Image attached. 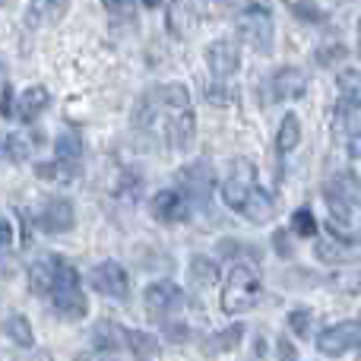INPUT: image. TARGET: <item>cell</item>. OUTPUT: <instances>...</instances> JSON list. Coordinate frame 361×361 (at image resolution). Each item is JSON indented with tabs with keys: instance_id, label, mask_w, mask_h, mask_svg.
Instances as JSON below:
<instances>
[{
	"instance_id": "6da1fadb",
	"label": "cell",
	"mask_w": 361,
	"mask_h": 361,
	"mask_svg": "<svg viewBox=\"0 0 361 361\" xmlns=\"http://www.w3.org/2000/svg\"><path fill=\"white\" fill-rule=\"evenodd\" d=\"M133 130L159 140L169 149H187L197 137V114H193L187 86L169 82L140 95L133 105Z\"/></svg>"
},
{
	"instance_id": "7a4b0ae2",
	"label": "cell",
	"mask_w": 361,
	"mask_h": 361,
	"mask_svg": "<svg viewBox=\"0 0 361 361\" xmlns=\"http://www.w3.org/2000/svg\"><path fill=\"white\" fill-rule=\"evenodd\" d=\"M222 200L228 209L244 216L254 225H267L276 216V203L260 184H257V169L250 159H238L231 165V175L222 184Z\"/></svg>"
},
{
	"instance_id": "3957f363",
	"label": "cell",
	"mask_w": 361,
	"mask_h": 361,
	"mask_svg": "<svg viewBox=\"0 0 361 361\" xmlns=\"http://www.w3.org/2000/svg\"><path fill=\"white\" fill-rule=\"evenodd\" d=\"M260 292H263V276H260V267L254 260H238L231 267L228 279H225V288H222V311L228 317H238V314H247L250 307H257L260 301Z\"/></svg>"
},
{
	"instance_id": "277c9868",
	"label": "cell",
	"mask_w": 361,
	"mask_h": 361,
	"mask_svg": "<svg viewBox=\"0 0 361 361\" xmlns=\"http://www.w3.org/2000/svg\"><path fill=\"white\" fill-rule=\"evenodd\" d=\"M48 298H51V307H54L57 317L70 320V324H76V320H82L89 314V301H86V295H82L80 273H76L67 260L57 263V273H54V282H51Z\"/></svg>"
},
{
	"instance_id": "5b68a950",
	"label": "cell",
	"mask_w": 361,
	"mask_h": 361,
	"mask_svg": "<svg viewBox=\"0 0 361 361\" xmlns=\"http://www.w3.org/2000/svg\"><path fill=\"white\" fill-rule=\"evenodd\" d=\"M80 159H82V140L80 133L63 130L54 143V162H42L35 165V178L42 180H57V184H67L80 175Z\"/></svg>"
},
{
	"instance_id": "8992f818",
	"label": "cell",
	"mask_w": 361,
	"mask_h": 361,
	"mask_svg": "<svg viewBox=\"0 0 361 361\" xmlns=\"http://www.w3.org/2000/svg\"><path fill=\"white\" fill-rule=\"evenodd\" d=\"M235 25L247 48L260 51V54H267V51L273 48V13H269V6L250 0V4H244L241 10H238Z\"/></svg>"
},
{
	"instance_id": "52a82bcc",
	"label": "cell",
	"mask_w": 361,
	"mask_h": 361,
	"mask_svg": "<svg viewBox=\"0 0 361 361\" xmlns=\"http://www.w3.org/2000/svg\"><path fill=\"white\" fill-rule=\"evenodd\" d=\"M324 200L330 206V219L343 225H355V209H358V175L345 171L324 184Z\"/></svg>"
},
{
	"instance_id": "ba28073f",
	"label": "cell",
	"mask_w": 361,
	"mask_h": 361,
	"mask_svg": "<svg viewBox=\"0 0 361 361\" xmlns=\"http://www.w3.org/2000/svg\"><path fill=\"white\" fill-rule=\"evenodd\" d=\"M361 111H358V92H343L333 108V143L343 146L352 156V162L358 159V127H361Z\"/></svg>"
},
{
	"instance_id": "9c48e42d",
	"label": "cell",
	"mask_w": 361,
	"mask_h": 361,
	"mask_svg": "<svg viewBox=\"0 0 361 361\" xmlns=\"http://www.w3.org/2000/svg\"><path fill=\"white\" fill-rule=\"evenodd\" d=\"M143 301H146V314H149L156 324H169V320H175V314L180 307H184V292H180L171 279H159L146 288Z\"/></svg>"
},
{
	"instance_id": "30bf717a",
	"label": "cell",
	"mask_w": 361,
	"mask_h": 361,
	"mask_svg": "<svg viewBox=\"0 0 361 361\" xmlns=\"http://www.w3.org/2000/svg\"><path fill=\"white\" fill-rule=\"evenodd\" d=\"M89 286L99 295H105V298L124 301L127 295H130V276H127V269L121 267L118 260H102L99 267L89 273Z\"/></svg>"
},
{
	"instance_id": "8fae6325",
	"label": "cell",
	"mask_w": 361,
	"mask_h": 361,
	"mask_svg": "<svg viewBox=\"0 0 361 361\" xmlns=\"http://www.w3.org/2000/svg\"><path fill=\"white\" fill-rule=\"evenodd\" d=\"M263 102H288V99H301L307 92V73L298 67H279L267 82H263Z\"/></svg>"
},
{
	"instance_id": "7c38bea8",
	"label": "cell",
	"mask_w": 361,
	"mask_h": 361,
	"mask_svg": "<svg viewBox=\"0 0 361 361\" xmlns=\"http://www.w3.org/2000/svg\"><path fill=\"white\" fill-rule=\"evenodd\" d=\"M358 343H361L358 320H343V324L326 326L324 333H317V352H324V355H330V358H339V355H345V352L358 349Z\"/></svg>"
},
{
	"instance_id": "4fadbf2b",
	"label": "cell",
	"mask_w": 361,
	"mask_h": 361,
	"mask_svg": "<svg viewBox=\"0 0 361 361\" xmlns=\"http://www.w3.org/2000/svg\"><path fill=\"white\" fill-rule=\"evenodd\" d=\"M238 63H241V51L228 38H219L206 48V67L216 82H231V76L238 73Z\"/></svg>"
},
{
	"instance_id": "5bb4252c",
	"label": "cell",
	"mask_w": 361,
	"mask_h": 361,
	"mask_svg": "<svg viewBox=\"0 0 361 361\" xmlns=\"http://www.w3.org/2000/svg\"><path fill=\"white\" fill-rule=\"evenodd\" d=\"M38 228L48 231V235H63V231H70L76 225V212H73V203L63 197H54L44 203V209L38 212Z\"/></svg>"
},
{
	"instance_id": "9a60e30c",
	"label": "cell",
	"mask_w": 361,
	"mask_h": 361,
	"mask_svg": "<svg viewBox=\"0 0 361 361\" xmlns=\"http://www.w3.org/2000/svg\"><path fill=\"white\" fill-rule=\"evenodd\" d=\"M180 180H184V187H187V203H190V209H193V203L197 206H206L209 203V193H212V175H209V165L206 162H193V165H187L184 171H180Z\"/></svg>"
},
{
	"instance_id": "2e32d148",
	"label": "cell",
	"mask_w": 361,
	"mask_h": 361,
	"mask_svg": "<svg viewBox=\"0 0 361 361\" xmlns=\"http://www.w3.org/2000/svg\"><path fill=\"white\" fill-rule=\"evenodd\" d=\"M149 209L162 225L184 222V219L190 216V203H187V197L180 190H159L156 197H152Z\"/></svg>"
},
{
	"instance_id": "e0dca14e",
	"label": "cell",
	"mask_w": 361,
	"mask_h": 361,
	"mask_svg": "<svg viewBox=\"0 0 361 361\" xmlns=\"http://www.w3.org/2000/svg\"><path fill=\"white\" fill-rule=\"evenodd\" d=\"M70 0H29L25 10V25L29 29H42V25H54L57 19L67 13Z\"/></svg>"
},
{
	"instance_id": "ac0fdd59",
	"label": "cell",
	"mask_w": 361,
	"mask_h": 361,
	"mask_svg": "<svg viewBox=\"0 0 361 361\" xmlns=\"http://www.w3.org/2000/svg\"><path fill=\"white\" fill-rule=\"evenodd\" d=\"M48 105H51V92H48V89H44V86H29L23 95H19L16 114H19V121L32 124V121H35Z\"/></svg>"
},
{
	"instance_id": "d6986e66",
	"label": "cell",
	"mask_w": 361,
	"mask_h": 361,
	"mask_svg": "<svg viewBox=\"0 0 361 361\" xmlns=\"http://www.w3.org/2000/svg\"><path fill=\"white\" fill-rule=\"evenodd\" d=\"M197 0H175L171 4V13H169V29L175 32L178 38H187L193 32V25H197Z\"/></svg>"
},
{
	"instance_id": "ffe728a7",
	"label": "cell",
	"mask_w": 361,
	"mask_h": 361,
	"mask_svg": "<svg viewBox=\"0 0 361 361\" xmlns=\"http://www.w3.org/2000/svg\"><path fill=\"white\" fill-rule=\"evenodd\" d=\"M241 339H244V324H231V326H225V330H219V333H212L209 339L203 343V355H225V352H235L238 345H241Z\"/></svg>"
},
{
	"instance_id": "44dd1931",
	"label": "cell",
	"mask_w": 361,
	"mask_h": 361,
	"mask_svg": "<svg viewBox=\"0 0 361 361\" xmlns=\"http://www.w3.org/2000/svg\"><path fill=\"white\" fill-rule=\"evenodd\" d=\"M57 263H61V257H38V260L29 267V286H32V292L35 295H48L51 292Z\"/></svg>"
},
{
	"instance_id": "7402d4cb",
	"label": "cell",
	"mask_w": 361,
	"mask_h": 361,
	"mask_svg": "<svg viewBox=\"0 0 361 361\" xmlns=\"http://www.w3.org/2000/svg\"><path fill=\"white\" fill-rule=\"evenodd\" d=\"M298 143H301V121L298 114H286L279 124V133H276V156L279 159L292 156L298 149Z\"/></svg>"
},
{
	"instance_id": "603a6c76",
	"label": "cell",
	"mask_w": 361,
	"mask_h": 361,
	"mask_svg": "<svg viewBox=\"0 0 361 361\" xmlns=\"http://www.w3.org/2000/svg\"><path fill=\"white\" fill-rule=\"evenodd\" d=\"M124 343L130 345L137 361H156L159 358V339L143 330H124Z\"/></svg>"
},
{
	"instance_id": "cb8c5ba5",
	"label": "cell",
	"mask_w": 361,
	"mask_h": 361,
	"mask_svg": "<svg viewBox=\"0 0 361 361\" xmlns=\"http://www.w3.org/2000/svg\"><path fill=\"white\" fill-rule=\"evenodd\" d=\"M121 343H124V330H121L118 324H111V320H102V324L92 330V345L99 352H105V355L118 352Z\"/></svg>"
},
{
	"instance_id": "d4e9b609",
	"label": "cell",
	"mask_w": 361,
	"mask_h": 361,
	"mask_svg": "<svg viewBox=\"0 0 361 361\" xmlns=\"http://www.w3.org/2000/svg\"><path fill=\"white\" fill-rule=\"evenodd\" d=\"M314 254H317L320 263H343V260H352V257H355V250L343 247L339 241H320V238H317V244H314Z\"/></svg>"
},
{
	"instance_id": "484cf974",
	"label": "cell",
	"mask_w": 361,
	"mask_h": 361,
	"mask_svg": "<svg viewBox=\"0 0 361 361\" xmlns=\"http://www.w3.org/2000/svg\"><path fill=\"white\" fill-rule=\"evenodd\" d=\"M235 99H238L235 82H216L212 80L209 86H206V102H209V105L225 108V105H235Z\"/></svg>"
},
{
	"instance_id": "4316f807",
	"label": "cell",
	"mask_w": 361,
	"mask_h": 361,
	"mask_svg": "<svg viewBox=\"0 0 361 361\" xmlns=\"http://www.w3.org/2000/svg\"><path fill=\"white\" fill-rule=\"evenodd\" d=\"M4 330H6V336H10L16 345H32V326H29V320H25L23 314H13V317H6Z\"/></svg>"
},
{
	"instance_id": "83f0119b",
	"label": "cell",
	"mask_w": 361,
	"mask_h": 361,
	"mask_svg": "<svg viewBox=\"0 0 361 361\" xmlns=\"http://www.w3.org/2000/svg\"><path fill=\"white\" fill-rule=\"evenodd\" d=\"M292 231L298 238H317V219H314V212L307 206L292 212Z\"/></svg>"
},
{
	"instance_id": "f1b7e54d",
	"label": "cell",
	"mask_w": 361,
	"mask_h": 361,
	"mask_svg": "<svg viewBox=\"0 0 361 361\" xmlns=\"http://www.w3.org/2000/svg\"><path fill=\"white\" fill-rule=\"evenodd\" d=\"M190 276L200 282V286H212V282L219 279V267L212 260H206V257H193L190 260Z\"/></svg>"
},
{
	"instance_id": "f546056e",
	"label": "cell",
	"mask_w": 361,
	"mask_h": 361,
	"mask_svg": "<svg viewBox=\"0 0 361 361\" xmlns=\"http://www.w3.org/2000/svg\"><path fill=\"white\" fill-rule=\"evenodd\" d=\"M292 13H295V16H301L305 23H324V19H326V13L320 10L317 4H311V0H295Z\"/></svg>"
},
{
	"instance_id": "4dcf8cb0",
	"label": "cell",
	"mask_w": 361,
	"mask_h": 361,
	"mask_svg": "<svg viewBox=\"0 0 361 361\" xmlns=\"http://www.w3.org/2000/svg\"><path fill=\"white\" fill-rule=\"evenodd\" d=\"M311 311H305V307H298V311H292L288 314V326H292V333L295 336H311Z\"/></svg>"
},
{
	"instance_id": "1f68e13d",
	"label": "cell",
	"mask_w": 361,
	"mask_h": 361,
	"mask_svg": "<svg viewBox=\"0 0 361 361\" xmlns=\"http://www.w3.org/2000/svg\"><path fill=\"white\" fill-rule=\"evenodd\" d=\"M111 19H130L133 16V0H102Z\"/></svg>"
},
{
	"instance_id": "d6a6232c",
	"label": "cell",
	"mask_w": 361,
	"mask_h": 361,
	"mask_svg": "<svg viewBox=\"0 0 361 361\" xmlns=\"http://www.w3.org/2000/svg\"><path fill=\"white\" fill-rule=\"evenodd\" d=\"M162 330H165V339H169V343H184V339L190 336V326L180 324V320H169V324H162Z\"/></svg>"
},
{
	"instance_id": "836d02e7",
	"label": "cell",
	"mask_w": 361,
	"mask_h": 361,
	"mask_svg": "<svg viewBox=\"0 0 361 361\" xmlns=\"http://www.w3.org/2000/svg\"><path fill=\"white\" fill-rule=\"evenodd\" d=\"M6 156L13 159V162H23L25 156H29V146H25L23 137H6Z\"/></svg>"
},
{
	"instance_id": "e575fe53",
	"label": "cell",
	"mask_w": 361,
	"mask_h": 361,
	"mask_svg": "<svg viewBox=\"0 0 361 361\" xmlns=\"http://www.w3.org/2000/svg\"><path fill=\"white\" fill-rule=\"evenodd\" d=\"M273 244H276V254L279 257H292V247H288V231L286 228H279L273 235Z\"/></svg>"
},
{
	"instance_id": "d590c367",
	"label": "cell",
	"mask_w": 361,
	"mask_h": 361,
	"mask_svg": "<svg viewBox=\"0 0 361 361\" xmlns=\"http://www.w3.org/2000/svg\"><path fill=\"white\" fill-rule=\"evenodd\" d=\"M279 361H301V358H298V349L288 343V336L279 339Z\"/></svg>"
},
{
	"instance_id": "8d00e7d4",
	"label": "cell",
	"mask_w": 361,
	"mask_h": 361,
	"mask_svg": "<svg viewBox=\"0 0 361 361\" xmlns=\"http://www.w3.org/2000/svg\"><path fill=\"white\" fill-rule=\"evenodd\" d=\"M10 244H13V222L0 219V247H10Z\"/></svg>"
},
{
	"instance_id": "74e56055",
	"label": "cell",
	"mask_w": 361,
	"mask_h": 361,
	"mask_svg": "<svg viewBox=\"0 0 361 361\" xmlns=\"http://www.w3.org/2000/svg\"><path fill=\"white\" fill-rule=\"evenodd\" d=\"M343 54H345V48H339V44H336V48H330V51H320L317 61L320 63H330V61H336V57H343Z\"/></svg>"
},
{
	"instance_id": "f35d334b",
	"label": "cell",
	"mask_w": 361,
	"mask_h": 361,
	"mask_svg": "<svg viewBox=\"0 0 361 361\" xmlns=\"http://www.w3.org/2000/svg\"><path fill=\"white\" fill-rule=\"evenodd\" d=\"M0 111H4L6 118H10V114H13V89H10V86L4 89V99H0Z\"/></svg>"
},
{
	"instance_id": "ab89813d",
	"label": "cell",
	"mask_w": 361,
	"mask_h": 361,
	"mask_svg": "<svg viewBox=\"0 0 361 361\" xmlns=\"http://www.w3.org/2000/svg\"><path fill=\"white\" fill-rule=\"evenodd\" d=\"M165 0H143V6H149V10H156V6H162Z\"/></svg>"
},
{
	"instance_id": "60d3db41",
	"label": "cell",
	"mask_w": 361,
	"mask_h": 361,
	"mask_svg": "<svg viewBox=\"0 0 361 361\" xmlns=\"http://www.w3.org/2000/svg\"><path fill=\"white\" fill-rule=\"evenodd\" d=\"M0 4H4V0H0Z\"/></svg>"
}]
</instances>
